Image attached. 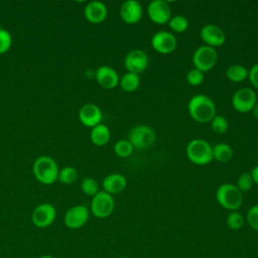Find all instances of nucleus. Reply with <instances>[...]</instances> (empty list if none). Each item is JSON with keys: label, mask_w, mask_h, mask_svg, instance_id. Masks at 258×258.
<instances>
[{"label": "nucleus", "mask_w": 258, "mask_h": 258, "mask_svg": "<svg viewBox=\"0 0 258 258\" xmlns=\"http://www.w3.org/2000/svg\"><path fill=\"white\" fill-rule=\"evenodd\" d=\"M56 218L55 208L48 203L38 205L31 214V221L37 228H46L50 226Z\"/></svg>", "instance_id": "obj_10"}, {"label": "nucleus", "mask_w": 258, "mask_h": 258, "mask_svg": "<svg viewBox=\"0 0 258 258\" xmlns=\"http://www.w3.org/2000/svg\"><path fill=\"white\" fill-rule=\"evenodd\" d=\"M149 19L156 24H165L171 18V8L165 0H153L147 6Z\"/></svg>", "instance_id": "obj_11"}, {"label": "nucleus", "mask_w": 258, "mask_h": 258, "mask_svg": "<svg viewBox=\"0 0 258 258\" xmlns=\"http://www.w3.org/2000/svg\"><path fill=\"white\" fill-rule=\"evenodd\" d=\"M169 28L177 33H182L184 32L189 25L188 19L183 16V15H174L171 16V18L169 19V21L167 22Z\"/></svg>", "instance_id": "obj_25"}, {"label": "nucleus", "mask_w": 258, "mask_h": 258, "mask_svg": "<svg viewBox=\"0 0 258 258\" xmlns=\"http://www.w3.org/2000/svg\"><path fill=\"white\" fill-rule=\"evenodd\" d=\"M12 45V36L4 28H0V54L7 52Z\"/></svg>", "instance_id": "obj_31"}, {"label": "nucleus", "mask_w": 258, "mask_h": 258, "mask_svg": "<svg viewBox=\"0 0 258 258\" xmlns=\"http://www.w3.org/2000/svg\"><path fill=\"white\" fill-rule=\"evenodd\" d=\"M205 79V74L197 69H191L186 74V82L190 86H200Z\"/></svg>", "instance_id": "obj_32"}, {"label": "nucleus", "mask_w": 258, "mask_h": 258, "mask_svg": "<svg viewBox=\"0 0 258 258\" xmlns=\"http://www.w3.org/2000/svg\"><path fill=\"white\" fill-rule=\"evenodd\" d=\"M232 157L233 149L228 143L220 142L213 146V158L218 162H228Z\"/></svg>", "instance_id": "obj_22"}, {"label": "nucleus", "mask_w": 258, "mask_h": 258, "mask_svg": "<svg viewBox=\"0 0 258 258\" xmlns=\"http://www.w3.org/2000/svg\"><path fill=\"white\" fill-rule=\"evenodd\" d=\"M133 145L128 139H120L114 144V153L120 158H127L133 152Z\"/></svg>", "instance_id": "obj_24"}, {"label": "nucleus", "mask_w": 258, "mask_h": 258, "mask_svg": "<svg viewBox=\"0 0 258 258\" xmlns=\"http://www.w3.org/2000/svg\"><path fill=\"white\" fill-rule=\"evenodd\" d=\"M97 83L106 90H112L119 85L120 78L118 73L109 66H101L95 73Z\"/></svg>", "instance_id": "obj_17"}, {"label": "nucleus", "mask_w": 258, "mask_h": 258, "mask_svg": "<svg viewBox=\"0 0 258 258\" xmlns=\"http://www.w3.org/2000/svg\"><path fill=\"white\" fill-rule=\"evenodd\" d=\"M200 36L204 43L211 47H218L225 43L226 34L224 30L213 23H208L201 28Z\"/></svg>", "instance_id": "obj_14"}, {"label": "nucleus", "mask_w": 258, "mask_h": 258, "mask_svg": "<svg viewBox=\"0 0 258 258\" xmlns=\"http://www.w3.org/2000/svg\"><path fill=\"white\" fill-rule=\"evenodd\" d=\"M115 208V201L112 195L102 190L92 198L91 212L99 219H105L109 217Z\"/></svg>", "instance_id": "obj_7"}, {"label": "nucleus", "mask_w": 258, "mask_h": 258, "mask_svg": "<svg viewBox=\"0 0 258 258\" xmlns=\"http://www.w3.org/2000/svg\"><path fill=\"white\" fill-rule=\"evenodd\" d=\"M246 220L249 226L258 232V205H254L248 210Z\"/></svg>", "instance_id": "obj_33"}, {"label": "nucleus", "mask_w": 258, "mask_h": 258, "mask_svg": "<svg viewBox=\"0 0 258 258\" xmlns=\"http://www.w3.org/2000/svg\"><path fill=\"white\" fill-rule=\"evenodd\" d=\"M89 209L84 205H77L70 208L63 218L64 225L69 229L77 230L86 225L89 220Z\"/></svg>", "instance_id": "obj_13"}, {"label": "nucleus", "mask_w": 258, "mask_h": 258, "mask_svg": "<svg viewBox=\"0 0 258 258\" xmlns=\"http://www.w3.org/2000/svg\"><path fill=\"white\" fill-rule=\"evenodd\" d=\"M252 113H253V116L258 120V102L256 103V105L254 106L253 110H252Z\"/></svg>", "instance_id": "obj_36"}, {"label": "nucleus", "mask_w": 258, "mask_h": 258, "mask_svg": "<svg viewBox=\"0 0 258 258\" xmlns=\"http://www.w3.org/2000/svg\"><path fill=\"white\" fill-rule=\"evenodd\" d=\"M232 106L239 113H248L257 103V96L253 89L240 88L232 96Z\"/></svg>", "instance_id": "obj_8"}, {"label": "nucleus", "mask_w": 258, "mask_h": 258, "mask_svg": "<svg viewBox=\"0 0 258 258\" xmlns=\"http://www.w3.org/2000/svg\"><path fill=\"white\" fill-rule=\"evenodd\" d=\"M210 123L212 130L217 134H224L229 127L228 120L223 115H216Z\"/></svg>", "instance_id": "obj_29"}, {"label": "nucleus", "mask_w": 258, "mask_h": 258, "mask_svg": "<svg viewBox=\"0 0 258 258\" xmlns=\"http://www.w3.org/2000/svg\"><path fill=\"white\" fill-rule=\"evenodd\" d=\"M253 184H254V181H253V178H252L250 172H243L238 177L236 186L240 189L241 192H245V191L250 190L252 188Z\"/></svg>", "instance_id": "obj_30"}, {"label": "nucleus", "mask_w": 258, "mask_h": 258, "mask_svg": "<svg viewBox=\"0 0 258 258\" xmlns=\"http://www.w3.org/2000/svg\"><path fill=\"white\" fill-rule=\"evenodd\" d=\"M218 52L216 48L203 44L199 46L192 54V63L195 69L204 74L211 71L217 63Z\"/></svg>", "instance_id": "obj_6"}, {"label": "nucleus", "mask_w": 258, "mask_h": 258, "mask_svg": "<svg viewBox=\"0 0 258 258\" xmlns=\"http://www.w3.org/2000/svg\"><path fill=\"white\" fill-rule=\"evenodd\" d=\"M185 154L188 160L196 165H206L214 159L213 146L201 138L192 139L187 143Z\"/></svg>", "instance_id": "obj_3"}, {"label": "nucleus", "mask_w": 258, "mask_h": 258, "mask_svg": "<svg viewBox=\"0 0 258 258\" xmlns=\"http://www.w3.org/2000/svg\"><path fill=\"white\" fill-rule=\"evenodd\" d=\"M39 258H53V257L50 256V255H42V256H40Z\"/></svg>", "instance_id": "obj_37"}, {"label": "nucleus", "mask_w": 258, "mask_h": 258, "mask_svg": "<svg viewBox=\"0 0 258 258\" xmlns=\"http://www.w3.org/2000/svg\"><path fill=\"white\" fill-rule=\"evenodd\" d=\"M103 114L101 109L94 103L84 104L79 111V120L86 127L93 128L102 121Z\"/></svg>", "instance_id": "obj_15"}, {"label": "nucleus", "mask_w": 258, "mask_h": 258, "mask_svg": "<svg viewBox=\"0 0 258 258\" xmlns=\"http://www.w3.org/2000/svg\"><path fill=\"white\" fill-rule=\"evenodd\" d=\"M78 178V171L73 166H66L58 171L57 180L62 184H72Z\"/></svg>", "instance_id": "obj_26"}, {"label": "nucleus", "mask_w": 258, "mask_h": 258, "mask_svg": "<svg viewBox=\"0 0 258 258\" xmlns=\"http://www.w3.org/2000/svg\"><path fill=\"white\" fill-rule=\"evenodd\" d=\"M91 141L96 146H105L111 138V132L107 125L100 123L92 128L90 133Z\"/></svg>", "instance_id": "obj_20"}, {"label": "nucleus", "mask_w": 258, "mask_h": 258, "mask_svg": "<svg viewBox=\"0 0 258 258\" xmlns=\"http://www.w3.org/2000/svg\"><path fill=\"white\" fill-rule=\"evenodd\" d=\"M176 37L169 31L160 30L152 35L151 46L155 51L159 53L168 54L176 48Z\"/></svg>", "instance_id": "obj_12"}, {"label": "nucleus", "mask_w": 258, "mask_h": 258, "mask_svg": "<svg viewBox=\"0 0 258 258\" xmlns=\"http://www.w3.org/2000/svg\"><path fill=\"white\" fill-rule=\"evenodd\" d=\"M108 15L107 6L101 1H91L84 9L85 18L94 24H99L103 22Z\"/></svg>", "instance_id": "obj_18"}, {"label": "nucleus", "mask_w": 258, "mask_h": 258, "mask_svg": "<svg viewBox=\"0 0 258 258\" xmlns=\"http://www.w3.org/2000/svg\"><path fill=\"white\" fill-rule=\"evenodd\" d=\"M120 17L127 24H136L142 17L143 9L137 0H127L120 7Z\"/></svg>", "instance_id": "obj_16"}, {"label": "nucleus", "mask_w": 258, "mask_h": 258, "mask_svg": "<svg viewBox=\"0 0 258 258\" xmlns=\"http://www.w3.org/2000/svg\"><path fill=\"white\" fill-rule=\"evenodd\" d=\"M120 258H127V257H120Z\"/></svg>", "instance_id": "obj_38"}, {"label": "nucleus", "mask_w": 258, "mask_h": 258, "mask_svg": "<svg viewBox=\"0 0 258 258\" xmlns=\"http://www.w3.org/2000/svg\"><path fill=\"white\" fill-rule=\"evenodd\" d=\"M248 78L251 85L258 90V62L252 66V68L249 70Z\"/></svg>", "instance_id": "obj_34"}, {"label": "nucleus", "mask_w": 258, "mask_h": 258, "mask_svg": "<svg viewBox=\"0 0 258 258\" xmlns=\"http://www.w3.org/2000/svg\"><path fill=\"white\" fill-rule=\"evenodd\" d=\"M250 174H251V176H252V178H253L254 183L258 184V164H257L256 166H254V167L251 169Z\"/></svg>", "instance_id": "obj_35"}, {"label": "nucleus", "mask_w": 258, "mask_h": 258, "mask_svg": "<svg viewBox=\"0 0 258 258\" xmlns=\"http://www.w3.org/2000/svg\"><path fill=\"white\" fill-rule=\"evenodd\" d=\"M104 191L110 195H116L123 191L127 186V179L121 173H110L102 181Z\"/></svg>", "instance_id": "obj_19"}, {"label": "nucleus", "mask_w": 258, "mask_h": 258, "mask_svg": "<svg viewBox=\"0 0 258 258\" xmlns=\"http://www.w3.org/2000/svg\"><path fill=\"white\" fill-rule=\"evenodd\" d=\"M156 139L155 131L148 125H136L130 129L128 140L137 149H146L153 145Z\"/></svg>", "instance_id": "obj_5"}, {"label": "nucleus", "mask_w": 258, "mask_h": 258, "mask_svg": "<svg viewBox=\"0 0 258 258\" xmlns=\"http://www.w3.org/2000/svg\"><path fill=\"white\" fill-rule=\"evenodd\" d=\"M81 188L84 191V194H86L87 196H90L92 198L100 191L99 190V183L93 177H85L82 180Z\"/></svg>", "instance_id": "obj_28"}, {"label": "nucleus", "mask_w": 258, "mask_h": 258, "mask_svg": "<svg viewBox=\"0 0 258 258\" xmlns=\"http://www.w3.org/2000/svg\"><path fill=\"white\" fill-rule=\"evenodd\" d=\"M140 77L139 75L133 74V73H126L124 74L121 78H120V82L119 85L121 87V89L124 92L127 93H131L136 91L139 86H140Z\"/></svg>", "instance_id": "obj_23"}, {"label": "nucleus", "mask_w": 258, "mask_h": 258, "mask_svg": "<svg viewBox=\"0 0 258 258\" xmlns=\"http://www.w3.org/2000/svg\"><path fill=\"white\" fill-rule=\"evenodd\" d=\"M189 116L198 123H209L217 115L214 101L207 95L198 94L192 96L187 103Z\"/></svg>", "instance_id": "obj_1"}, {"label": "nucleus", "mask_w": 258, "mask_h": 258, "mask_svg": "<svg viewBox=\"0 0 258 258\" xmlns=\"http://www.w3.org/2000/svg\"><path fill=\"white\" fill-rule=\"evenodd\" d=\"M248 75L249 70L246 67L238 63L230 66L226 71V77L232 83H241L248 78Z\"/></svg>", "instance_id": "obj_21"}, {"label": "nucleus", "mask_w": 258, "mask_h": 258, "mask_svg": "<svg viewBox=\"0 0 258 258\" xmlns=\"http://www.w3.org/2000/svg\"><path fill=\"white\" fill-rule=\"evenodd\" d=\"M218 204L226 210L237 211L243 203V195L240 189L233 183H223L216 191Z\"/></svg>", "instance_id": "obj_4"}, {"label": "nucleus", "mask_w": 258, "mask_h": 258, "mask_svg": "<svg viewBox=\"0 0 258 258\" xmlns=\"http://www.w3.org/2000/svg\"><path fill=\"white\" fill-rule=\"evenodd\" d=\"M226 223L228 228H230L231 230H240L244 226L245 218L238 211H232L227 216Z\"/></svg>", "instance_id": "obj_27"}, {"label": "nucleus", "mask_w": 258, "mask_h": 258, "mask_svg": "<svg viewBox=\"0 0 258 258\" xmlns=\"http://www.w3.org/2000/svg\"><path fill=\"white\" fill-rule=\"evenodd\" d=\"M148 61V55L144 50L134 48L125 55L124 67L128 73L140 75L147 69Z\"/></svg>", "instance_id": "obj_9"}, {"label": "nucleus", "mask_w": 258, "mask_h": 258, "mask_svg": "<svg viewBox=\"0 0 258 258\" xmlns=\"http://www.w3.org/2000/svg\"><path fill=\"white\" fill-rule=\"evenodd\" d=\"M32 171L40 183L52 184L57 180L59 169L56 161L52 157L41 155L33 162Z\"/></svg>", "instance_id": "obj_2"}]
</instances>
